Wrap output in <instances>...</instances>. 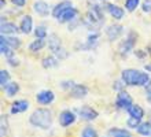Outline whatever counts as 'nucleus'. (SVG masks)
Here are the masks:
<instances>
[{
  "label": "nucleus",
  "mask_w": 151,
  "mask_h": 137,
  "mask_svg": "<svg viewBox=\"0 0 151 137\" xmlns=\"http://www.w3.org/2000/svg\"><path fill=\"white\" fill-rule=\"evenodd\" d=\"M104 10L109 12V15L114 18L115 21H121L125 16V10L122 7H119L117 4H113V3H106L104 4Z\"/></svg>",
  "instance_id": "nucleus-13"
},
{
  "label": "nucleus",
  "mask_w": 151,
  "mask_h": 137,
  "mask_svg": "<svg viewBox=\"0 0 151 137\" xmlns=\"http://www.w3.org/2000/svg\"><path fill=\"white\" fill-rule=\"evenodd\" d=\"M10 81H11V74H10V71L1 69V70H0V88L3 89Z\"/></svg>",
  "instance_id": "nucleus-28"
},
{
  "label": "nucleus",
  "mask_w": 151,
  "mask_h": 137,
  "mask_svg": "<svg viewBox=\"0 0 151 137\" xmlns=\"http://www.w3.org/2000/svg\"><path fill=\"white\" fill-rule=\"evenodd\" d=\"M93 1H98V3H103V1H106V0H93Z\"/></svg>",
  "instance_id": "nucleus-44"
},
{
  "label": "nucleus",
  "mask_w": 151,
  "mask_h": 137,
  "mask_svg": "<svg viewBox=\"0 0 151 137\" xmlns=\"http://www.w3.org/2000/svg\"><path fill=\"white\" fill-rule=\"evenodd\" d=\"M59 59L56 58L54 54L48 55V56H44L43 59H41V66H43V69H45V70H50V69H55V67L59 66Z\"/></svg>",
  "instance_id": "nucleus-19"
},
{
  "label": "nucleus",
  "mask_w": 151,
  "mask_h": 137,
  "mask_svg": "<svg viewBox=\"0 0 151 137\" xmlns=\"http://www.w3.org/2000/svg\"><path fill=\"white\" fill-rule=\"evenodd\" d=\"M18 33H21L19 30V25L14 24V22H4V24H0V34L4 36H17Z\"/></svg>",
  "instance_id": "nucleus-15"
},
{
  "label": "nucleus",
  "mask_w": 151,
  "mask_h": 137,
  "mask_svg": "<svg viewBox=\"0 0 151 137\" xmlns=\"http://www.w3.org/2000/svg\"><path fill=\"white\" fill-rule=\"evenodd\" d=\"M133 98L131 96V93L128 92L127 89L121 90V92H117V96H115V102L114 106L117 110H121V111H127L129 107L133 104Z\"/></svg>",
  "instance_id": "nucleus-5"
},
{
  "label": "nucleus",
  "mask_w": 151,
  "mask_h": 137,
  "mask_svg": "<svg viewBox=\"0 0 151 137\" xmlns=\"http://www.w3.org/2000/svg\"><path fill=\"white\" fill-rule=\"evenodd\" d=\"M142 11L144 14H151V0H143V3H142Z\"/></svg>",
  "instance_id": "nucleus-38"
},
{
  "label": "nucleus",
  "mask_w": 151,
  "mask_h": 137,
  "mask_svg": "<svg viewBox=\"0 0 151 137\" xmlns=\"http://www.w3.org/2000/svg\"><path fill=\"white\" fill-rule=\"evenodd\" d=\"M29 123L33 128L41 130H48L51 129L52 123H54V115L52 111L48 107H39L29 115Z\"/></svg>",
  "instance_id": "nucleus-2"
},
{
  "label": "nucleus",
  "mask_w": 151,
  "mask_h": 137,
  "mask_svg": "<svg viewBox=\"0 0 151 137\" xmlns=\"http://www.w3.org/2000/svg\"><path fill=\"white\" fill-rule=\"evenodd\" d=\"M6 63H7L8 66H11V67H19L21 62H19V59L15 58V56H11V58H7L6 59Z\"/></svg>",
  "instance_id": "nucleus-36"
},
{
  "label": "nucleus",
  "mask_w": 151,
  "mask_h": 137,
  "mask_svg": "<svg viewBox=\"0 0 151 137\" xmlns=\"http://www.w3.org/2000/svg\"><path fill=\"white\" fill-rule=\"evenodd\" d=\"M76 85V82L72 81V80H63V81H60L59 82V86H60V89L65 90V92H69V90L72 89L73 86Z\"/></svg>",
  "instance_id": "nucleus-32"
},
{
  "label": "nucleus",
  "mask_w": 151,
  "mask_h": 137,
  "mask_svg": "<svg viewBox=\"0 0 151 137\" xmlns=\"http://www.w3.org/2000/svg\"><path fill=\"white\" fill-rule=\"evenodd\" d=\"M124 33H125V26H122L121 24H110L104 27V34L110 43L119 40L124 36Z\"/></svg>",
  "instance_id": "nucleus-6"
},
{
  "label": "nucleus",
  "mask_w": 151,
  "mask_h": 137,
  "mask_svg": "<svg viewBox=\"0 0 151 137\" xmlns=\"http://www.w3.org/2000/svg\"><path fill=\"white\" fill-rule=\"evenodd\" d=\"M127 114H128V117L144 119V117H146V110L140 106V104H137V103H133V104L127 110Z\"/></svg>",
  "instance_id": "nucleus-18"
},
{
  "label": "nucleus",
  "mask_w": 151,
  "mask_h": 137,
  "mask_svg": "<svg viewBox=\"0 0 151 137\" xmlns=\"http://www.w3.org/2000/svg\"><path fill=\"white\" fill-rule=\"evenodd\" d=\"M33 34H35L36 39H47L48 37V30L44 25H37V26L35 27V30H33Z\"/></svg>",
  "instance_id": "nucleus-27"
},
{
  "label": "nucleus",
  "mask_w": 151,
  "mask_h": 137,
  "mask_svg": "<svg viewBox=\"0 0 151 137\" xmlns=\"http://www.w3.org/2000/svg\"><path fill=\"white\" fill-rule=\"evenodd\" d=\"M80 137H99V133H98V130L95 129V126L91 125V123H88V125H85L83 128Z\"/></svg>",
  "instance_id": "nucleus-25"
},
{
  "label": "nucleus",
  "mask_w": 151,
  "mask_h": 137,
  "mask_svg": "<svg viewBox=\"0 0 151 137\" xmlns=\"http://www.w3.org/2000/svg\"><path fill=\"white\" fill-rule=\"evenodd\" d=\"M151 75L146 70L139 69H124L121 71V80L125 82L127 86H136V88H144L150 81Z\"/></svg>",
  "instance_id": "nucleus-1"
},
{
  "label": "nucleus",
  "mask_w": 151,
  "mask_h": 137,
  "mask_svg": "<svg viewBox=\"0 0 151 137\" xmlns=\"http://www.w3.org/2000/svg\"><path fill=\"white\" fill-rule=\"evenodd\" d=\"M150 137H151V136H150Z\"/></svg>",
  "instance_id": "nucleus-47"
},
{
  "label": "nucleus",
  "mask_w": 151,
  "mask_h": 137,
  "mask_svg": "<svg viewBox=\"0 0 151 137\" xmlns=\"http://www.w3.org/2000/svg\"><path fill=\"white\" fill-rule=\"evenodd\" d=\"M146 100H147V103L151 106V92H146Z\"/></svg>",
  "instance_id": "nucleus-42"
},
{
  "label": "nucleus",
  "mask_w": 151,
  "mask_h": 137,
  "mask_svg": "<svg viewBox=\"0 0 151 137\" xmlns=\"http://www.w3.org/2000/svg\"><path fill=\"white\" fill-rule=\"evenodd\" d=\"M133 55H135L137 59H140V60H144V59H147L148 52L146 51V49H135V51H133Z\"/></svg>",
  "instance_id": "nucleus-35"
},
{
  "label": "nucleus",
  "mask_w": 151,
  "mask_h": 137,
  "mask_svg": "<svg viewBox=\"0 0 151 137\" xmlns=\"http://www.w3.org/2000/svg\"><path fill=\"white\" fill-rule=\"evenodd\" d=\"M136 133L142 137H150L151 136V121H143L136 129Z\"/></svg>",
  "instance_id": "nucleus-24"
},
{
  "label": "nucleus",
  "mask_w": 151,
  "mask_h": 137,
  "mask_svg": "<svg viewBox=\"0 0 151 137\" xmlns=\"http://www.w3.org/2000/svg\"><path fill=\"white\" fill-rule=\"evenodd\" d=\"M69 96L72 99H76V100H81V99L87 98L88 93H89V89H88L87 85H84V84H77L76 82V85L73 86L72 89L68 92Z\"/></svg>",
  "instance_id": "nucleus-10"
},
{
  "label": "nucleus",
  "mask_w": 151,
  "mask_h": 137,
  "mask_svg": "<svg viewBox=\"0 0 151 137\" xmlns=\"http://www.w3.org/2000/svg\"><path fill=\"white\" fill-rule=\"evenodd\" d=\"M0 54L3 55L6 59L14 56V49H12V48L10 47L3 39H0Z\"/></svg>",
  "instance_id": "nucleus-26"
},
{
  "label": "nucleus",
  "mask_w": 151,
  "mask_h": 137,
  "mask_svg": "<svg viewBox=\"0 0 151 137\" xmlns=\"http://www.w3.org/2000/svg\"><path fill=\"white\" fill-rule=\"evenodd\" d=\"M45 47H47V39H36L29 44L28 49L32 52V54H39V52H41Z\"/></svg>",
  "instance_id": "nucleus-21"
},
{
  "label": "nucleus",
  "mask_w": 151,
  "mask_h": 137,
  "mask_svg": "<svg viewBox=\"0 0 151 137\" xmlns=\"http://www.w3.org/2000/svg\"><path fill=\"white\" fill-rule=\"evenodd\" d=\"M0 39H3L6 43L10 45V47L17 51V49H19L22 47V40L18 37V36H4V34H0Z\"/></svg>",
  "instance_id": "nucleus-23"
},
{
  "label": "nucleus",
  "mask_w": 151,
  "mask_h": 137,
  "mask_svg": "<svg viewBox=\"0 0 151 137\" xmlns=\"http://www.w3.org/2000/svg\"><path fill=\"white\" fill-rule=\"evenodd\" d=\"M103 137H110V136H109V134H106V136H103Z\"/></svg>",
  "instance_id": "nucleus-46"
},
{
  "label": "nucleus",
  "mask_w": 151,
  "mask_h": 137,
  "mask_svg": "<svg viewBox=\"0 0 151 137\" xmlns=\"http://www.w3.org/2000/svg\"><path fill=\"white\" fill-rule=\"evenodd\" d=\"M143 122V119H139V118H133V117H128V119H127V128L128 129H133V130H136L137 128H139V125Z\"/></svg>",
  "instance_id": "nucleus-30"
},
{
  "label": "nucleus",
  "mask_w": 151,
  "mask_h": 137,
  "mask_svg": "<svg viewBox=\"0 0 151 137\" xmlns=\"http://www.w3.org/2000/svg\"><path fill=\"white\" fill-rule=\"evenodd\" d=\"M0 6H1V8L6 7V0H0Z\"/></svg>",
  "instance_id": "nucleus-43"
},
{
  "label": "nucleus",
  "mask_w": 151,
  "mask_h": 137,
  "mask_svg": "<svg viewBox=\"0 0 151 137\" xmlns=\"http://www.w3.org/2000/svg\"><path fill=\"white\" fill-rule=\"evenodd\" d=\"M140 6V0H125V4L124 7L128 12H133L136 8Z\"/></svg>",
  "instance_id": "nucleus-31"
},
{
  "label": "nucleus",
  "mask_w": 151,
  "mask_h": 137,
  "mask_svg": "<svg viewBox=\"0 0 151 137\" xmlns=\"http://www.w3.org/2000/svg\"><path fill=\"white\" fill-rule=\"evenodd\" d=\"M19 30L22 34H30L33 33L35 27H33V18L30 15H24L19 21Z\"/></svg>",
  "instance_id": "nucleus-16"
},
{
  "label": "nucleus",
  "mask_w": 151,
  "mask_h": 137,
  "mask_svg": "<svg viewBox=\"0 0 151 137\" xmlns=\"http://www.w3.org/2000/svg\"><path fill=\"white\" fill-rule=\"evenodd\" d=\"M74 111L77 113L80 119H83L85 122H92V121H95V119H98V117H99V111L95 110L93 107L88 106V104L77 107V108H74Z\"/></svg>",
  "instance_id": "nucleus-7"
},
{
  "label": "nucleus",
  "mask_w": 151,
  "mask_h": 137,
  "mask_svg": "<svg viewBox=\"0 0 151 137\" xmlns=\"http://www.w3.org/2000/svg\"><path fill=\"white\" fill-rule=\"evenodd\" d=\"M72 6H73V3L70 1V0H62V1H59V3L56 4L55 7L52 8L51 15L54 16L55 19H58L60 14H62V12H63L65 10H68L69 7H72Z\"/></svg>",
  "instance_id": "nucleus-20"
},
{
  "label": "nucleus",
  "mask_w": 151,
  "mask_h": 137,
  "mask_svg": "<svg viewBox=\"0 0 151 137\" xmlns=\"http://www.w3.org/2000/svg\"><path fill=\"white\" fill-rule=\"evenodd\" d=\"M26 1H28V0H11V3L18 8H24L25 6H26Z\"/></svg>",
  "instance_id": "nucleus-39"
},
{
  "label": "nucleus",
  "mask_w": 151,
  "mask_h": 137,
  "mask_svg": "<svg viewBox=\"0 0 151 137\" xmlns=\"http://www.w3.org/2000/svg\"><path fill=\"white\" fill-rule=\"evenodd\" d=\"M80 25H83V22H81V19H78V18H77V19L72 21L70 24H68V30L69 32H74L76 29L80 26Z\"/></svg>",
  "instance_id": "nucleus-37"
},
{
  "label": "nucleus",
  "mask_w": 151,
  "mask_h": 137,
  "mask_svg": "<svg viewBox=\"0 0 151 137\" xmlns=\"http://www.w3.org/2000/svg\"><path fill=\"white\" fill-rule=\"evenodd\" d=\"M0 132H1V137L7 136L8 133V118L6 114H1L0 117Z\"/></svg>",
  "instance_id": "nucleus-29"
},
{
  "label": "nucleus",
  "mask_w": 151,
  "mask_h": 137,
  "mask_svg": "<svg viewBox=\"0 0 151 137\" xmlns=\"http://www.w3.org/2000/svg\"><path fill=\"white\" fill-rule=\"evenodd\" d=\"M144 90H146V92H151V78H150V81L147 82V85L144 86Z\"/></svg>",
  "instance_id": "nucleus-41"
},
{
  "label": "nucleus",
  "mask_w": 151,
  "mask_h": 137,
  "mask_svg": "<svg viewBox=\"0 0 151 137\" xmlns=\"http://www.w3.org/2000/svg\"><path fill=\"white\" fill-rule=\"evenodd\" d=\"M143 70H146L147 73H150V74H151V62H148V63H146V65H144Z\"/></svg>",
  "instance_id": "nucleus-40"
},
{
  "label": "nucleus",
  "mask_w": 151,
  "mask_h": 137,
  "mask_svg": "<svg viewBox=\"0 0 151 137\" xmlns=\"http://www.w3.org/2000/svg\"><path fill=\"white\" fill-rule=\"evenodd\" d=\"M47 47H48V51H51V54L55 55L60 48H63L62 39H60L56 33H51V34H48V37H47Z\"/></svg>",
  "instance_id": "nucleus-11"
},
{
  "label": "nucleus",
  "mask_w": 151,
  "mask_h": 137,
  "mask_svg": "<svg viewBox=\"0 0 151 137\" xmlns=\"http://www.w3.org/2000/svg\"><path fill=\"white\" fill-rule=\"evenodd\" d=\"M69 55H70V52L68 51V49H66V48H60L59 51L56 52L55 54V56L58 59H59V60H65V59H68L69 58Z\"/></svg>",
  "instance_id": "nucleus-34"
},
{
  "label": "nucleus",
  "mask_w": 151,
  "mask_h": 137,
  "mask_svg": "<svg viewBox=\"0 0 151 137\" xmlns=\"http://www.w3.org/2000/svg\"><path fill=\"white\" fill-rule=\"evenodd\" d=\"M107 134L110 137H135L133 134L129 132V129H125V128H109L107 129Z\"/></svg>",
  "instance_id": "nucleus-22"
},
{
  "label": "nucleus",
  "mask_w": 151,
  "mask_h": 137,
  "mask_svg": "<svg viewBox=\"0 0 151 137\" xmlns=\"http://www.w3.org/2000/svg\"><path fill=\"white\" fill-rule=\"evenodd\" d=\"M137 41H139V34H137V32L129 30L124 39L119 40L118 45H117V54H118L122 59H127L131 54H133Z\"/></svg>",
  "instance_id": "nucleus-3"
},
{
  "label": "nucleus",
  "mask_w": 151,
  "mask_h": 137,
  "mask_svg": "<svg viewBox=\"0 0 151 137\" xmlns=\"http://www.w3.org/2000/svg\"><path fill=\"white\" fill-rule=\"evenodd\" d=\"M1 90H3V93L7 98H14V96H17V95L19 93L21 85H19V82H17V81H10Z\"/></svg>",
  "instance_id": "nucleus-17"
},
{
  "label": "nucleus",
  "mask_w": 151,
  "mask_h": 137,
  "mask_svg": "<svg viewBox=\"0 0 151 137\" xmlns=\"http://www.w3.org/2000/svg\"><path fill=\"white\" fill-rule=\"evenodd\" d=\"M36 102L40 106H50L55 102V93L51 89H43L36 93Z\"/></svg>",
  "instance_id": "nucleus-8"
},
{
  "label": "nucleus",
  "mask_w": 151,
  "mask_h": 137,
  "mask_svg": "<svg viewBox=\"0 0 151 137\" xmlns=\"http://www.w3.org/2000/svg\"><path fill=\"white\" fill-rule=\"evenodd\" d=\"M77 118H78V115H77V113L74 110H69V108L62 110L59 113V115H58V123H59L60 128L68 129L72 125H74Z\"/></svg>",
  "instance_id": "nucleus-4"
},
{
  "label": "nucleus",
  "mask_w": 151,
  "mask_h": 137,
  "mask_svg": "<svg viewBox=\"0 0 151 137\" xmlns=\"http://www.w3.org/2000/svg\"><path fill=\"white\" fill-rule=\"evenodd\" d=\"M30 107V103L25 99H17L14 102L11 103L10 106V114L11 115H18V114H24L26 113Z\"/></svg>",
  "instance_id": "nucleus-9"
},
{
  "label": "nucleus",
  "mask_w": 151,
  "mask_h": 137,
  "mask_svg": "<svg viewBox=\"0 0 151 137\" xmlns=\"http://www.w3.org/2000/svg\"><path fill=\"white\" fill-rule=\"evenodd\" d=\"M80 11H78V8H76V7H69L68 10H65L62 14L59 15V18H58V22L59 24H70L72 21L77 19V16H78Z\"/></svg>",
  "instance_id": "nucleus-12"
},
{
  "label": "nucleus",
  "mask_w": 151,
  "mask_h": 137,
  "mask_svg": "<svg viewBox=\"0 0 151 137\" xmlns=\"http://www.w3.org/2000/svg\"><path fill=\"white\" fill-rule=\"evenodd\" d=\"M33 11L36 12L39 16L41 18H45L51 14L52 10H50V6H48L47 1H44V0H36L35 3H33Z\"/></svg>",
  "instance_id": "nucleus-14"
},
{
  "label": "nucleus",
  "mask_w": 151,
  "mask_h": 137,
  "mask_svg": "<svg viewBox=\"0 0 151 137\" xmlns=\"http://www.w3.org/2000/svg\"><path fill=\"white\" fill-rule=\"evenodd\" d=\"M148 119H150V121H151V110H150V111H148Z\"/></svg>",
  "instance_id": "nucleus-45"
},
{
  "label": "nucleus",
  "mask_w": 151,
  "mask_h": 137,
  "mask_svg": "<svg viewBox=\"0 0 151 137\" xmlns=\"http://www.w3.org/2000/svg\"><path fill=\"white\" fill-rule=\"evenodd\" d=\"M111 88H113V90H115V92H121V90H124L127 88V85H125V82H124L122 80L119 78V80H115V81L113 82Z\"/></svg>",
  "instance_id": "nucleus-33"
}]
</instances>
